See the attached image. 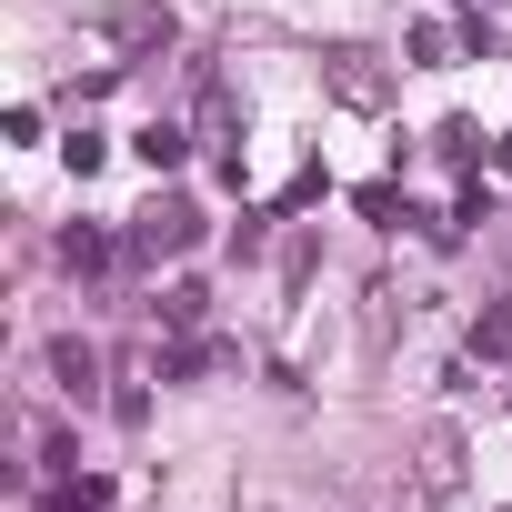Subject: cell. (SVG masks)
<instances>
[{
    "mask_svg": "<svg viewBox=\"0 0 512 512\" xmlns=\"http://www.w3.org/2000/svg\"><path fill=\"white\" fill-rule=\"evenodd\" d=\"M452 492H462V432L432 422V432H422V462H412V512H442Z\"/></svg>",
    "mask_w": 512,
    "mask_h": 512,
    "instance_id": "6da1fadb",
    "label": "cell"
},
{
    "mask_svg": "<svg viewBox=\"0 0 512 512\" xmlns=\"http://www.w3.org/2000/svg\"><path fill=\"white\" fill-rule=\"evenodd\" d=\"M472 352H482V362H512V312H482V322H472Z\"/></svg>",
    "mask_w": 512,
    "mask_h": 512,
    "instance_id": "ba28073f",
    "label": "cell"
},
{
    "mask_svg": "<svg viewBox=\"0 0 512 512\" xmlns=\"http://www.w3.org/2000/svg\"><path fill=\"white\" fill-rule=\"evenodd\" d=\"M482 11H492V0H482Z\"/></svg>",
    "mask_w": 512,
    "mask_h": 512,
    "instance_id": "30bf717a",
    "label": "cell"
},
{
    "mask_svg": "<svg viewBox=\"0 0 512 512\" xmlns=\"http://www.w3.org/2000/svg\"><path fill=\"white\" fill-rule=\"evenodd\" d=\"M51 382H61V392H81V402H91V382H101V352H91V342H71V332H61V342H51Z\"/></svg>",
    "mask_w": 512,
    "mask_h": 512,
    "instance_id": "3957f363",
    "label": "cell"
},
{
    "mask_svg": "<svg viewBox=\"0 0 512 512\" xmlns=\"http://www.w3.org/2000/svg\"><path fill=\"white\" fill-rule=\"evenodd\" d=\"M332 91H342L352 111H372V101H382V71H372L362 51H342V61H332Z\"/></svg>",
    "mask_w": 512,
    "mask_h": 512,
    "instance_id": "277c9868",
    "label": "cell"
},
{
    "mask_svg": "<svg viewBox=\"0 0 512 512\" xmlns=\"http://www.w3.org/2000/svg\"><path fill=\"white\" fill-rule=\"evenodd\" d=\"M201 312H211V302H201L191 282H171V292H161V322H171V332H201Z\"/></svg>",
    "mask_w": 512,
    "mask_h": 512,
    "instance_id": "52a82bcc",
    "label": "cell"
},
{
    "mask_svg": "<svg viewBox=\"0 0 512 512\" xmlns=\"http://www.w3.org/2000/svg\"><path fill=\"white\" fill-rule=\"evenodd\" d=\"M191 241H201V211L191 201H151L131 221V251H191Z\"/></svg>",
    "mask_w": 512,
    "mask_h": 512,
    "instance_id": "7a4b0ae2",
    "label": "cell"
},
{
    "mask_svg": "<svg viewBox=\"0 0 512 512\" xmlns=\"http://www.w3.org/2000/svg\"><path fill=\"white\" fill-rule=\"evenodd\" d=\"M181 151H191V131H181V121H151V131H141V161H151V171H171Z\"/></svg>",
    "mask_w": 512,
    "mask_h": 512,
    "instance_id": "5b68a950",
    "label": "cell"
},
{
    "mask_svg": "<svg viewBox=\"0 0 512 512\" xmlns=\"http://www.w3.org/2000/svg\"><path fill=\"white\" fill-rule=\"evenodd\" d=\"M111 31H121V41H131V51H151V41H171V11H121V21H111Z\"/></svg>",
    "mask_w": 512,
    "mask_h": 512,
    "instance_id": "8992f818",
    "label": "cell"
},
{
    "mask_svg": "<svg viewBox=\"0 0 512 512\" xmlns=\"http://www.w3.org/2000/svg\"><path fill=\"white\" fill-rule=\"evenodd\" d=\"M61 262H71V272H101L111 241H101V231H61Z\"/></svg>",
    "mask_w": 512,
    "mask_h": 512,
    "instance_id": "9c48e42d",
    "label": "cell"
}]
</instances>
